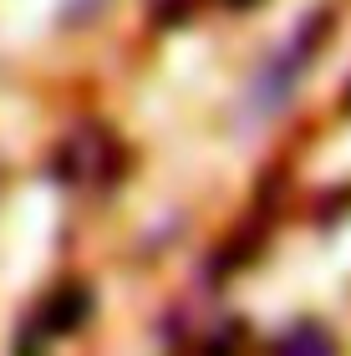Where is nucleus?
Listing matches in <instances>:
<instances>
[{"mask_svg":"<svg viewBox=\"0 0 351 356\" xmlns=\"http://www.w3.org/2000/svg\"><path fill=\"white\" fill-rule=\"evenodd\" d=\"M87 316H92V296L82 285H67V290H56L51 300H41V316L31 321V331L21 336V346H41L46 336H67V331L82 326Z\"/></svg>","mask_w":351,"mask_h":356,"instance_id":"f257e3e1","label":"nucleus"},{"mask_svg":"<svg viewBox=\"0 0 351 356\" xmlns=\"http://www.w3.org/2000/svg\"><path fill=\"white\" fill-rule=\"evenodd\" d=\"M229 6H254V0H229Z\"/></svg>","mask_w":351,"mask_h":356,"instance_id":"f03ea898","label":"nucleus"}]
</instances>
